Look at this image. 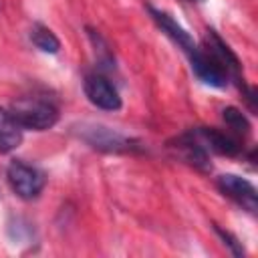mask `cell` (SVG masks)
I'll return each mask as SVG.
<instances>
[{
  "label": "cell",
  "mask_w": 258,
  "mask_h": 258,
  "mask_svg": "<svg viewBox=\"0 0 258 258\" xmlns=\"http://www.w3.org/2000/svg\"><path fill=\"white\" fill-rule=\"evenodd\" d=\"M30 40H32V44H34L38 50H42V52H46V54H56V52L60 50V40L56 38V34H54L50 28L42 26V24H34V26H32V30H30Z\"/></svg>",
  "instance_id": "7c38bea8"
},
{
  "label": "cell",
  "mask_w": 258,
  "mask_h": 258,
  "mask_svg": "<svg viewBox=\"0 0 258 258\" xmlns=\"http://www.w3.org/2000/svg\"><path fill=\"white\" fill-rule=\"evenodd\" d=\"M24 129L14 119L10 109L0 107V153H10L22 143Z\"/></svg>",
  "instance_id": "8fae6325"
},
{
  "label": "cell",
  "mask_w": 258,
  "mask_h": 258,
  "mask_svg": "<svg viewBox=\"0 0 258 258\" xmlns=\"http://www.w3.org/2000/svg\"><path fill=\"white\" fill-rule=\"evenodd\" d=\"M6 179L12 191L22 200H36L46 185L44 173L36 165H30L22 159H12L8 163Z\"/></svg>",
  "instance_id": "3957f363"
},
{
  "label": "cell",
  "mask_w": 258,
  "mask_h": 258,
  "mask_svg": "<svg viewBox=\"0 0 258 258\" xmlns=\"http://www.w3.org/2000/svg\"><path fill=\"white\" fill-rule=\"evenodd\" d=\"M222 119H224V123L230 127V131H232L234 135H238V137L250 135L252 125H250L248 117H246L240 109H236V107H226V109L222 111Z\"/></svg>",
  "instance_id": "4fadbf2b"
},
{
  "label": "cell",
  "mask_w": 258,
  "mask_h": 258,
  "mask_svg": "<svg viewBox=\"0 0 258 258\" xmlns=\"http://www.w3.org/2000/svg\"><path fill=\"white\" fill-rule=\"evenodd\" d=\"M169 147L177 153L179 159H183L187 165L196 167L198 171H212V163H210V151L206 149V145L198 139V135L194 131H185L181 135H177L173 141H169Z\"/></svg>",
  "instance_id": "5b68a950"
},
{
  "label": "cell",
  "mask_w": 258,
  "mask_h": 258,
  "mask_svg": "<svg viewBox=\"0 0 258 258\" xmlns=\"http://www.w3.org/2000/svg\"><path fill=\"white\" fill-rule=\"evenodd\" d=\"M147 12H149V16L153 18V22L157 24V28H159L167 38H171L185 54H189V52L198 46V44L194 42L191 34H189L177 20H173L171 14H167V12H163V10H157V8H153V6H147Z\"/></svg>",
  "instance_id": "30bf717a"
},
{
  "label": "cell",
  "mask_w": 258,
  "mask_h": 258,
  "mask_svg": "<svg viewBox=\"0 0 258 258\" xmlns=\"http://www.w3.org/2000/svg\"><path fill=\"white\" fill-rule=\"evenodd\" d=\"M73 133L87 143L89 147L97 149V151H105V153H133V151H141V141L127 137L111 127H105L101 123H79L73 125Z\"/></svg>",
  "instance_id": "6da1fadb"
},
{
  "label": "cell",
  "mask_w": 258,
  "mask_h": 258,
  "mask_svg": "<svg viewBox=\"0 0 258 258\" xmlns=\"http://www.w3.org/2000/svg\"><path fill=\"white\" fill-rule=\"evenodd\" d=\"M191 131L198 135V139L206 145L208 151H214L226 157H238L244 153L242 137L234 135L232 131H222L218 127H196Z\"/></svg>",
  "instance_id": "52a82bcc"
},
{
  "label": "cell",
  "mask_w": 258,
  "mask_h": 258,
  "mask_svg": "<svg viewBox=\"0 0 258 258\" xmlns=\"http://www.w3.org/2000/svg\"><path fill=\"white\" fill-rule=\"evenodd\" d=\"M214 232H216V234L220 236V240H222V242H224V244H226V246L232 250V254H234V256H244V254H246V250H244L242 242H240V240H238L234 234H230L228 230L220 228L218 224H214Z\"/></svg>",
  "instance_id": "5bb4252c"
},
{
  "label": "cell",
  "mask_w": 258,
  "mask_h": 258,
  "mask_svg": "<svg viewBox=\"0 0 258 258\" xmlns=\"http://www.w3.org/2000/svg\"><path fill=\"white\" fill-rule=\"evenodd\" d=\"M83 89H85V95H87V99L95 105V107H99V109H103V111H119L121 109V97H119V93H117V89L113 87V83L107 79V77H103V75H97V73H93V75H87L85 77V83H83Z\"/></svg>",
  "instance_id": "ba28073f"
},
{
  "label": "cell",
  "mask_w": 258,
  "mask_h": 258,
  "mask_svg": "<svg viewBox=\"0 0 258 258\" xmlns=\"http://www.w3.org/2000/svg\"><path fill=\"white\" fill-rule=\"evenodd\" d=\"M216 183H218V189L226 198H230L242 210H246L250 214H256V210H258V194H256V187L248 179H244L240 175H234V173H224V175L218 177Z\"/></svg>",
  "instance_id": "8992f818"
},
{
  "label": "cell",
  "mask_w": 258,
  "mask_h": 258,
  "mask_svg": "<svg viewBox=\"0 0 258 258\" xmlns=\"http://www.w3.org/2000/svg\"><path fill=\"white\" fill-rule=\"evenodd\" d=\"M202 46H206V48L226 67V71L230 73V79H232V81H236L238 85L244 81V79H242V62H240V58H238V56L234 54V50L218 36L216 30H212V28L206 30Z\"/></svg>",
  "instance_id": "9c48e42d"
},
{
  "label": "cell",
  "mask_w": 258,
  "mask_h": 258,
  "mask_svg": "<svg viewBox=\"0 0 258 258\" xmlns=\"http://www.w3.org/2000/svg\"><path fill=\"white\" fill-rule=\"evenodd\" d=\"M191 2H194V0H191Z\"/></svg>",
  "instance_id": "9a60e30c"
},
{
  "label": "cell",
  "mask_w": 258,
  "mask_h": 258,
  "mask_svg": "<svg viewBox=\"0 0 258 258\" xmlns=\"http://www.w3.org/2000/svg\"><path fill=\"white\" fill-rule=\"evenodd\" d=\"M187 58H189L191 71L196 73V77L204 85H210V87H216V89H224L232 81L230 79V73L226 71V67L208 48H204L202 44H198L187 54Z\"/></svg>",
  "instance_id": "277c9868"
},
{
  "label": "cell",
  "mask_w": 258,
  "mask_h": 258,
  "mask_svg": "<svg viewBox=\"0 0 258 258\" xmlns=\"http://www.w3.org/2000/svg\"><path fill=\"white\" fill-rule=\"evenodd\" d=\"M10 113L20 123L22 129H30V131H46L54 127L60 115L56 103L40 95L20 97L18 101H14Z\"/></svg>",
  "instance_id": "7a4b0ae2"
}]
</instances>
